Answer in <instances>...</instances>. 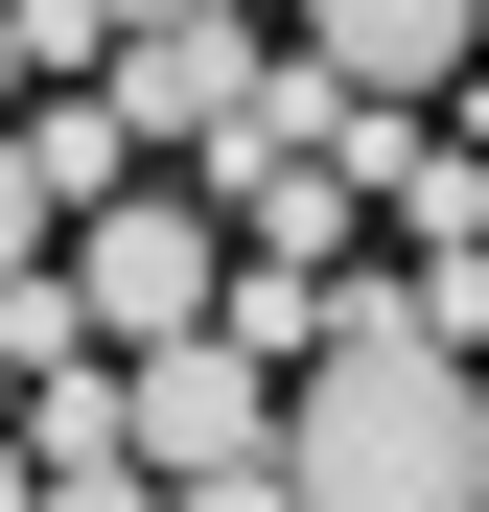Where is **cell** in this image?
Segmentation results:
<instances>
[{"instance_id":"cell-2","label":"cell","mask_w":489,"mask_h":512,"mask_svg":"<svg viewBox=\"0 0 489 512\" xmlns=\"http://www.w3.org/2000/svg\"><path fill=\"white\" fill-rule=\"evenodd\" d=\"M117 419H140V489H280V350H257V326L117 350Z\"/></svg>"},{"instance_id":"cell-4","label":"cell","mask_w":489,"mask_h":512,"mask_svg":"<svg viewBox=\"0 0 489 512\" xmlns=\"http://www.w3.org/2000/svg\"><path fill=\"white\" fill-rule=\"evenodd\" d=\"M257 24H233V0H187V24H117V117L140 140H233V117H257Z\"/></svg>"},{"instance_id":"cell-5","label":"cell","mask_w":489,"mask_h":512,"mask_svg":"<svg viewBox=\"0 0 489 512\" xmlns=\"http://www.w3.org/2000/svg\"><path fill=\"white\" fill-rule=\"evenodd\" d=\"M303 47L350 70V94H420V117H443L466 47H489V0H303Z\"/></svg>"},{"instance_id":"cell-11","label":"cell","mask_w":489,"mask_h":512,"mask_svg":"<svg viewBox=\"0 0 489 512\" xmlns=\"http://www.w3.org/2000/svg\"><path fill=\"white\" fill-rule=\"evenodd\" d=\"M466 163H489V117H466Z\"/></svg>"},{"instance_id":"cell-3","label":"cell","mask_w":489,"mask_h":512,"mask_svg":"<svg viewBox=\"0 0 489 512\" xmlns=\"http://www.w3.org/2000/svg\"><path fill=\"white\" fill-rule=\"evenodd\" d=\"M70 280H94V350H163V326H210V303H233V210L117 163V187L70 210Z\"/></svg>"},{"instance_id":"cell-7","label":"cell","mask_w":489,"mask_h":512,"mask_svg":"<svg viewBox=\"0 0 489 512\" xmlns=\"http://www.w3.org/2000/svg\"><path fill=\"white\" fill-rule=\"evenodd\" d=\"M24 140H47V187H70V210H94L117 163H140V117H117V70H94V94H70V117H24Z\"/></svg>"},{"instance_id":"cell-10","label":"cell","mask_w":489,"mask_h":512,"mask_svg":"<svg viewBox=\"0 0 489 512\" xmlns=\"http://www.w3.org/2000/svg\"><path fill=\"white\" fill-rule=\"evenodd\" d=\"M466 350H489V303H466Z\"/></svg>"},{"instance_id":"cell-8","label":"cell","mask_w":489,"mask_h":512,"mask_svg":"<svg viewBox=\"0 0 489 512\" xmlns=\"http://www.w3.org/2000/svg\"><path fill=\"white\" fill-rule=\"evenodd\" d=\"M24 256H70V187H47V140L0 117V280H24Z\"/></svg>"},{"instance_id":"cell-9","label":"cell","mask_w":489,"mask_h":512,"mask_svg":"<svg viewBox=\"0 0 489 512\" xmlns=\"http://www.w3.org/2000/svg\"><path fill=\"white\" fill-rule=\"evenodd\" d=\"M117 24H187V0H117Z\"/></svg>"},{"instance_id":"cell-6","label":"cell","mask_w":489,"mask_h":512,"mask_svg":"<svg viewBox=\"0 0 489 512\" xmlns=\"http://www.w3.org/2000/svg\"><path fill=\"white\" fill-rule=\"evenodd\" d=\"M24 489H140V419H117L94 350H47V373H24Z\"/></svg>"},{"instance_id":"cell-1","label":"cell","mask_w":489,"mask_h":512,"mask_svg":"<svg viewBox=\"0 0 489 512\" xmlns=\"http://www.w3.org/2000/svg\"><path fill=\"white\" fill-rule=\"evenodd\" d=\"M280 489L303 512H489V350L420 303H350L280 373Z\"/></svg>"}]
</instances>
